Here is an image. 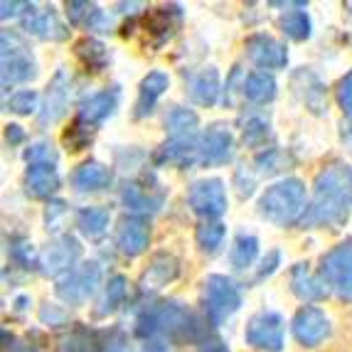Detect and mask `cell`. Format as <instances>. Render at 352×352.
I'll return each instance as SVG.
<instances>
[{
	"label": "cell",
	"instance_id": "48",
	"mask_svg": "<svg viewBox=\"0 0 352 352\" xmlns=\"http://www.w3.org/2000/svg\"><path fill=\"white\" fill-rule=\"evenodd\" d=\"M195 352H229L227 350V345H224V342H205V345L200 347V350H195Z\"/></svg>",
	"mask_w": 352,
	"mask_h": 352
},
{
	"label": "cell",
	"instance_id": "20",
	"mask_svg": "<svg viewBox=\"0 0 352 352\" xmlns=\"http://www.w3.org/2000/svg\"><path fill=\"white\" fill-rule=\"evenodd\" d=\"M67 106H69V76H67L65 69H59L47 87L45 106H42L40 111V124L42 126L57 124L59 118L65 116Z\"/></svg>",
	"mask_w": 352,
	"mask_h": 352
},
{
	"label": "cell",
	"instance_id": "8",
	"mask_svg": "<svg viewBox=\"0 0 352 352\" xmlns=\"http://www.w3.org/2000/svg\"><path fill=\"white\" fill-rule=\"evenodd\" d=\"M188 202L195 214L205 217L207 222H214L227 212V190L219 177H205L190 185Z\"/></svg>",
	"mask_w": 352,
	"mask_h": 352
},
{
	"label": "cell",
	"instance_id": "47",
	"mask_svg": "<svg viewBox=\"0 0 352 352\" xmlns=\"http://www.w3.org/2000/svg\"><path fill=\"white\" fill-rule=\"evenodd\" d=\"M6 141L10 143V146H18V143H23V141H25V131L20 129L18 124L6 126Z\"/></svg>",
	"mask_w": 352,
	"mask_h": 352
},
{
	"label": "cell",
	"instance_id": "31",
	"mask_svg": "<svg viewBox=\"0 0 352 352\" xmlns=\"http://www.w3.org/2000/svg\"><path fill=\"white\" fill-rule=\"evenodd\" d=\"M271 135V121L261 111H252L241 116V141L249 148H261Z\"/></svg>",
	"mask_w": 352,
	"mask_h": 352
},
{
	"label": "cell",
	"instance_id": "45",
	"mask_svg": "<svg viewBox=\"0 0 352 352\" xmlns=\"http://www.w3.org/2000/svg\"><path fill=\"white\" fill-rule=\"evenodd\" d=\"M67 212V202H50L47 205V214H45V217H47V229L50 227H54V224H57V219L62 217V214H65Z\"/></svg>",
	"mask_w": 352,
	"mask_h": 352
},
{
	"label": "cell",
	"instance_id": "37",
	"mask_svg": "<svg viewBox=\"0 0 352 352\" xmlns=\"http://www.w3.org/2000/svg\"><path fill=\"white\" fill-rule=\"evenodd\" d=\"M254 165H256L258 175H276V173H281V170H288L291 158H288L283 151H278V148H269V151L258 153Z\"/></svg>",
	"mask_w": 352,
	"mask_h": 352
},
{
	"label": "cell",
	"instance_id": "41",
	"mask_svg": "<svg viewBox=\"0 0 352 352\" xmlns=\"http://www.w3.org/2000/svg\"><path fill=\"white\" fill-rule=\"evenodd\" d=\"M12 261L20 264L23 269H35V266H40V256H37L32 244H28V241H20V244L12 247Z\"/></svg>",
	"mask_w": 352,
	"mask_h": 352
},
{
	"label": "cell",
	"instance_id": "23",
	"mask_svg": "<svg viewBox=\"0 0 352 352\" xmlns=\"http://www.w3.org/2000/svg\"><path fill=\"white\" fill-rule=\"evenodd\" d=\"M168 84H170V79H168L165 72H151V74L143 76L141 87H138V99H135L133 116L135 118L151 116L155 104H158V99L168 91Z\"/></svg>",
	"mask_w": 352,
	"mask_h": 352
},
{
	"label": "cell",
	"instance_id": "38",
	"mask_svg": "<svg viewBox=\"0 0 352 352\" xmlns=\"http://www.w3.org/2000/svg\"><path fill=\"white\" fill-rule=\"evenodd\" d=\"M303 74H305V82H308V87H303V89H308V91H303L305 106H308V109H311L313 113H325V111H328L325 87H323L320 82H318V76H316V74H311V72H305V69H303Z\"/></svg>",
	"mask_w": 352,
	"mask_h": 352
},
{
	"label": "cell",
	"instance_id": "25",
	"mask_svg": "<svg viewBox=\"0 0 352 352\" xmlns=\"http://www.w3.org/2000/svg\"><path fill=\"white\" fill-rule=\"evenodd\" d=\"M111 170L106 165L96 163V160H87L74 170L72 175V185H74L79 192H101V190L111 188Z\"/></svg>",
	"mask_w": 352,
	"mask_h": 352
},
{
	"label": "cell",
	"instance_id": "7",
	"mask_svg": "<svg viewBox=\"0 0 352 352\" xmlns=\"http://www.w3.org/2000/svg\"><path fill=\"white\" fill-rule=\"evenodd\" d=\"M101 283V266L96 261H84L74 266L69 274L57 278V298L65 300L67 305H82L89 296L94 294L96 286Z\"/></svg>",
	"mask_w": 352,
	"mask_h": 352
},
{
	"label": "cell",
	"instance_id": "16",
	"mask_svg": "<svg viewBox=\"0 0 352 352\" xmlns=\"http://www.w3.org/2000/svg\"><path fill=\"white\" fill-rule=\"evenodd\" d=\"M23 30L30 35L40 37V40H50V42H62L69 37V28H67L59 15L54 12V8H45V10H37L32 6V10L25 12L23 18Z\"/></svg>",
	"mask_w": 352,
	"mask_h": 352
},
{
	"label": "cell",
	"instance_id": "10",
	"mask_svg": "<svg viewBox=\"0 0 352 352\" xmlns=\"http://www.w3.org/2000/svg\"><path fill=\"white\" fill-rule=\"evenodd\" d=\"M82 256V247L79 241L69 234L57 236L54 241H50L47 249L40 254V271L47 276H65L74 269V264Z\"/></svg>",
	"mask_w": 352,
	"mask_h": 352
},
{
	"label": "cell",
	"instance_id": "2",
	"mask_svg": "<svg viewBox=\"0 0 352 352\" xmlns=\"http://www.w3.org/2000/svg\"><path fill=\"white\" fill-rule=\"evenodd\" d=\"M197 330L192 316L177 300H160L141 313L135 323V335L146 340V345H160L165 350V342L190 340Z\"/></svg>",
	"mask_w": 352,
	"mask_h": 352
},
{
	"label": "cell",
	"instance_id": "30",
	"mask_svg": "<svg viewBox=\"0 0 352 352\" xmlns=\"http://www.w3.org/2000/svg\"><path fill=\"white\" fill-rule=\"evenodd\" d=\"M109 222H111V214L106 207H84L76 214V227L82 232L87 239H99V236L106 234L109 229Z\"/></svg>",
	"mask_w": 352,
	"mask_h": 352
},
{
	"label": "cell",
	"instance_id": "42",
	"mask_svg": "<svg viewBox=\"0 0 352 352\" xmlns=\"http://www.w3.org/2000/svg\"><path fill=\"white\" fill-rule=\"evenodd\" d=\"M338 104H340V109L345 111V116L352 121V69L347 72L340 79V84H338Z\"/></svg>",
	"mask_w": 352,
	"mask_h": 352
},
{
	"label": "cell",
	"instance_id": "15",
	"mask_svg": "<svg viewBox=\"0 0 352 352\" xmlns=\"http://www.w3.org/2000/svg\"><path fill=\"white\" fill-rule=\"evenodd\" d=\"M151 244V224L138 214H131L118 222L116 249L124 256H141Z\"/></svg>",
	"mask_w": 352,
	"mask_h": 352
},
{
	"label": "cell",
	"instance_id": "34",
	"mask_svg": "<svg viewBox=\"0 0 352 352\" xmlns=\"http://www.w3.org/2000/svg\"><path fill=\"white\" fill-rule=\"evenodd\" d=\"M278 28L283 30V35H286L288 40H294V42H303L313 35L311 15L305 10H291V12H286V15H281Z\"/></svg>",
	"mask_w": 352,
	"mask_h": 352
},
{
	"label": "cell",
	"instance_id": "29",
	"mask_svg": "<svg viewBox=\"0 0 352 352\" xmlns=\"http://www.w3.org/2000/svg\"><path fill=\"white\" fill-rule=\"evenodd\" d=\"M241 94L254 104H269L276 99V79L266 72H252L241 82Z\"/></svg>",
	"mask_w": 352,
	"mask_h": 352
},
{
	"label": "cell",
	"instance_id": "40",
	"mask_svg": "<svg viewBox=\"0 0 352 352\" xmlns=\"http://www.w3.org/2000/svg\"><path fill=\"white\" fill-rule=\"evenodd\" d=\"M25 160L30 165H54L57 163V151L50 141H35L30 143V148L25 151Z\"/></svg>",
	"mask_w": 352,
	"mask_h": 352
},
{
	"label": "cell",
	"instance_id": "28",
	"mask_svg": "<svg viewBox=\"0 0 352 352\" xmlns=\"http://www.w3.org/2000/svg\"><path fill=\"white\" fill-rule=\"evenodd\" d=\"M165 129L170 133V138H200L197 129H200V118L192 109L185 106H173L170 111L165 113Z\"/></svg>",
	"mask_w": 352,
	"mask_h": 352
},
{
	"label": "cell",
	"instance_id": "17",
	"mask_svg": "<svg viewBox=\"0 0 352 352\" xmlns=\"http://www.w3.org/2000/svg\"><path fill=\"white\" fill-rule=\"evenodd\" d=\"M182 20V10L180 6H160V8H151L146 12V20H143V30L146 35L153 37V47H160L165 40H170L173 32L177 30Z\"/></svg>",
	"mask_w": 352,
	"mask_h": 352
},
{
	"label": "cell",
	"instance_id": "9",
	"mask_svg": "<svg viewBox=\"0 0 352 352\" xmlns=\"http://www.w3.org/2000/svg\"><path fill=\"white\" fill-rule=\"evenodd\" d=\"M283 333H286V323L283 318L274 311H261L249 320L244 338L247 345L261 352H281L283 350Z\"/></svg>",
	"mask_w": 352,
	"mask_h": 352
},
{
	"label": "cell",
	"instance_id": "1",
	"mask_svg": "<svg viewBox=\"0 0 352 352\" xmlns=\"http://www.w3.org/2000/svg\"><path fill=\"white\" fill-rule=\"evenodd\" d=\"M352 207V168L330 163L316 175L313 202L303 217L308 227H342Z\"/></svg>",
	"mask_w": 352,
	"mask_h": 352
},
{
	"label": "cell",
	"instance_id": "43",
	"mask_svg": "<svg viewBox=\"0 0 352 352\" xmlns=\"http://www.w3.org/2000/svg\"><path fill=\"white\" fill-rule=\"evenodd\" d=\"M20 10H32V3H8V0H3V6H0V18L8 20V18H15V15H20Z\"/></svg>",
	"mask_w": 352,
	"mask_h": 352
},
{
	"label": "cell",
	"instance_id": "11",
	"mask_svg": "<svg viewBox=\"0 0 352 352\" xmlns=\"http://www.w3.org/2000/svg\"><path fill=\"white\" fill-rule=\"evenodd\" d=\"M234 155V135L227 124H212L200 135V163L224 165Z\"/></svg>",
	"mask_w": 352,
	"mask_h": 352
},
{
	"label": "cell",
	"instance_id": "19",
	"mask_svg": "<svg viewBox=\"0 0 352 352\" xmlns=\"http://www.w3.org/2000/svg\"><path fill=\"white\" fill-rule=\"evenodd\" d=\"M118 106V89H104L99 94H91L89 99L82 101L79 106V113H76V121H82L84 126L94 129L101 126L109 116H113Z\"/></svg>",
	"mask_w": 352,
	"mask_h": 352
},
{
	"label": "cell",
	"instance_id": "26",
	"mask_svg": "<svg viewBox=\"0 0 352 352\" xmlns=\"http://www.w3.org/2000/svg\"><path fill=\"white\" fill-rule=\"evenodd\" d=\"M219 72L217 67H205L197 74H192L188 84V94L195 104L200 106H214L219 99Z\"/></svg>",
	"mask_w": 352,
	"mask_h": 352
},
{
	"label": "cell",
	"instance_id": "32",
	"mask_svg": "<svg viewBox=\"0 0 352 352\" xmlns=\"http://www.w3.org/2000/svg\"><path fill=\"white\" fill-rule=\"evenodd\" d=\"M126 294H129V281L124 276H113L109 278V283L104 286V294H101L99 303H96V316L104 318V316H111L116 313L126 300Z\"/></svg>",
	"mask_w": 352,
	"mask_h": 352
},
{
	"label": "cell",
	"instance_id": "18",
	"mask_svg": "<svg viewBox=\"0 0 352 352\" xmlns=\"http://www.w3.org/2000/svg\"><path fill=\"white\" fill-rule=\"evenodd\" d=\"M155 163L175 168H190L200 163V138H168L155 151Z\"/></svg>",
	"mask_w": 352,
	"mask_h": 352
},
{
	"label": "cell",
	"instance_id": "5",
	"mask_svg": "<svg viewBox=\"0 0 352 352\" xmlns=\"http://www.w3.org/2000/svg\"><path fill=\"white\" fill-rule=\"evenodd\" d=\"M202 300H205V313L210 318L212 325L224 323L229 316H234L241 305V291L232 278L212 274L205 278V291H202Z\"/></svg>",
	"mask_w": 352,
	"mask_h": 352
},
{
	"label": "cell",
	"instance_id": "27",
	"mask_svg": "<svg viewBox=\"0 0 352 352\" xmlns=\"http://www.w3.org/2000/svg\"><path fill=\"white\" fill-rule=\"evenodd\" d=\"M67 15H69V23L76 28L99 30V32H106V28H109V18L104 15V10L94 3H87V0L67 3Z\"/></svg>",
	"mask_w": 352,
	"mask_h": 352
},
{
	"label": "cell",
	"instance_id": "13",
	"mask_svg": "<svg viewBox=\"0 0 352 352\" xmlns=\"http://www.w3.org/2000/svg\"><path fill=\"white\" fill-rule=\"evenodd\" d=\"M330 335V320L316 305H303L294 318V338L303 347H318Z\"/></svg>",
	"mask_w": 352,
	"mask_h": 352
},
{
	"label": "cell",
	"instance_id": "49",
	"mask_svg": "<svg viewBox=\"0 0 352 352\" xmlns=\"http://www.w3.org/2000/svg\"><path fill=\"white\" fill-rule=\"evenodd\" d=\"M10 352H32V350H30V347H25L23 342H20V345H15V347H12Z\"/></svg>",
	"mask_w": 352,
	"mask_h": 352
},
{
	"label": "cell",
	"instance_id": "4",
	"mask_svg": "<svg viewBox=\"0 0 352 352\" xmlns=\"http://www.w3.org/2000/svg\"><path fill=\"white\" fill-rule=\"evenodd\" d=\"M0 42H3V52H0V59H3V69H0V82H3V89H10L15 84H25L32 82L37 76V62L30 52L28 42L12 32V30H3L0 35Z\"/></svg>",
	"mask_w": 352,
	"mask_h": 352
},
{
	"label": "cell",
	"instance_id": "36",
	"mask_svg": "<svg viewBox=\"0 0 352 352\" xmlns=\"http://www.w3.org/2000/svg\"><path fill=\"white\" fill-rule=\"evenodd\" d=\"M224 234H227V229H224V224L219 222H202L200 227H197V232H195V239H197V244H200V249L205 254H214L219 247H222L224 241Z\"/></svg>",
	"mask_w": 352,
	"mask_h": 352
},
{
	"label": "cell",
	"instance_id": "12",
	"mask_svg": "<svg viewBox=\"0 0 352 352\" xmlns=\"http://www.w3.org/2000/svg\"><path fill=\"white\" fill-rule=\"evenodd\" d=\"M165 192L153 177H141V180H131L121 190V202L129 207L131 212L138 214H148V212H158L163 205Z\"/></svg>",
	"mask_w": 352,
	"mask_h": 352
},
{
	"label": "cell",
	"instance_id": "46",
	"mask_svg": "<svg viewBox=\"0 0 352 352\" xmlns=\"http://www.w3.org/2000/svg\"><path fill=\"white\" fill-rule=\"evenodd\" d=\"M276 266H278V252H271L269 256L261 261V269H258V274H256V278H264V276H271L274 271H276Z\"/></svg>",
	"mask_w": 352,
	"mask_h": 352
},
{
	"label": "cell",
	"instance_id": "3",
	"mask_svg": "<svg viewBox=\"0 0 352 352\" xmlns=\"http://www.w3.org/2000/svg\"><path fill=\"white\" fill-rule=\"evenodd\" d=\"M305 212H308V195H305V185L296 177L274 182L258 197V214L278 227L303 222Z\"/></svg>",
	"mask_w": 352,
	"mask_h": 352
},
{
	"label": "cell",
	"instance_id": "21",
	"mask_svg": "<svg viewBox=\"0 0 352 352\" xmlns=\"http://www.w3.org/2000/svg\"><path fill=\"white\" fill-rule=\"evenodd\" d=\"M177 274H180V261L173 254H155L151 258V266H148L141 278V291L143 294H155V291H160L170 281H175Z\"/></svg>",
	"mask_w": 352,
	"mask_h": 352
},
{
	"label": "cell",
	"instance_id": "24",
	"mask_svg": "<svg viewBox=\"0 0 352 352\" xmlns=\"http://www.w3.org/2000/svg\"><path fill=\"white\" fill-rule=\"evenodd\" d=\"M291 286H294V294L300 300H320L330 294V288L323 281V276L313 274L308 264L294 266V271H291Z\"/></svg>",
	"mask_w": 352,
	"mask_h": 352
},
{
	"label": "cell",
	"instance_id": "6",
	"mask_svg": "<svg viewBox=\"0 0 352 352\" xmlns=\"http://www.w3.org/2000/svg\"><path fill=\"white\" fill-rule=\"evenodd\" d=\"M320 276L338 298L352 303V239H345L325 254Z\"/></svg>",
	"mask_w": 352,
	"mask_h": 352
},
{
	"label": "cell",
	"instance_id": "44",
	"mask_svg": "<svg viewBox=\"0 0 352 352\" xmlns=\"http://www.w3.org/2000/svg\"><path fill=\"white\" fill-rule=\"evenodd\" d=\"M40 318H42V323H50V325H57V323H65L67 316L62 311H57V305H45L40 311Z\"/></svg>",
	"mask_w": 352,
	"mask_h": 352
},
{
	"label": "cell",
	"instance_id": "35",
	"mask_svg": "<svg viewBox=\"0 0 352 352\" xmlns=\"http://www.w3.org/2000/svg\"><path fill=\"white\" fill-rule=\"evenodd\" d=\"M258 254V239L254 234H239L234 239V247H232V254H229V258H232V266L234 269H247V266L254 264V258H256Z\"/></svg>",
	"mask_w": 352,
	"mask_h": 352
},
{
	"label": "cell",
	"instance_id": "22",
	"mask_svg": "<svg viewBox=\"0 0 352 352\" xmlns=\"http://www.w3.org/2000/svg\"><path fill=\"white\" fill-rule=\"evenodd\" d=\"M62 180L54 165H30L25 173V192L35 200H47L59 190Z\"/></svg>",
	"mask_w": 352,
	"mask_h": 352
},
{
	"label": "cell",
	"instance_id": "14",
	"mask_svg": "<svg viewBox=\"0 0 352 352\" xmlns=\"http://www.w3.org/2000/svg\"><path fill=\"white\" fill-rule=\"evenodd\" d=\"M244 47H247L249 59L261 69H283L288 65V50L276 37L258 32V35L249 37Z\"/></svg>",
	"mask_w": 352,
	"mask_h": 352
},
{
	"label": "cell",
	"instance_id": "39",
	"mask_svg": "<svg viewBox=\"0 0 352 352\" xmlns=\"http://www.w3.org/2000/svg\"><path fill=\"white\" fill-rule=\"evenodd\" d=\"M40 94L32 91V89H23L18 94H12L10 101H8V109L12 113H18V116H30V113H35L40 109Z\"/></svg>",
	"mask_w": 352,
	"mask_h": 352
},
{
	"label": "cell",
	"instance_id": "33",
	"mask_svg": "<svg viewBox=\"0 0 352 352\" xmlns=\"http://www.w3.org/2000/svg\"><path fill=\"white\" fill-rule=\"evenodd\" d=\"M74 52L76 57L82 59V65L91 72H101L109 65V50L99 40H94V37H84V40L76 42Z\"/></svg>",
	"mask_w": 352,
	"mask_h": 352
}]
</instances>
